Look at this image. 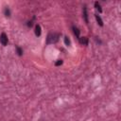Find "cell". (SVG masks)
Here are the masks:
<instances>
[{"label":"cell","mask_w":121,"mask_h":121,"mask_svg":"<svg viewBox=\"0 0 121 121\" xmlns=\"http://www.w3.org/2000/svg\"><path fill=\"white\" fill-rule=\"evenodd\" d=\"M72 29H73V31H74V34L76 35L77 39L79 40V38L81 37V36H80V34H81V30H80V29H79V28H78L76 26H73V27H72Z\"/></svg>","instance_id":"obj_6"},{"label":"cell","mask_w":121,"mask_h":121,"mask_svg":"<svg viewBox=\"0 0 121 121\" xmlns=\"http://www.w3.org/2000/svg\"><path fill=\"white\" fill-rule=\"evenodd\" d=\"M4 14H5V16L6 17H11V14H12V12H11V10L7 7V8H5V10H4Z\"/></svg>","instance_id":"obj_8"},{"label":"cell","mask_w":121,"mask_h":121,"mask_svg":"<svg viewBox=\"0 0 121 121\" xmlns=\"http://www.w3.org/2000/svg\"><path fill=\"white\" fill-rule=\"evenodd\" d=\"M33 20H35V16H33V19H32L31 21H28V22L27 23V26H28V28H31V27L33 26Z\"/></svg>","instance_id":"obj_12"},{"label":"cell","mask_w":121,"mask_h":121,"mask_svg":"<svg viewBox=\"0 0 121 121\" xmlns=\"http://www.w3.org/2000/svg\"><path fill=\"white\" fill-rule=\"evenodd\" d=\"M60 33H55V32H51L47 35V38H46V44H55L59 41V38H60Z\"/></svg>","instance_id":"obj_1"},{"label":"cell","mask_w":121,"mask_h":121,"mask_svg":"<svg viewBox=\"0 0 121 121\" xmlns=\"http://www.w3.org/2000/svg\"><path fill=\"white\" fill-rule=\"evenodd\" d=\"M35 35L37 36V37H39V36H41V34H42V28H41V26L39 25V24H37L36 26H35Z\"/></svg>","instance_id":"obj_5"},{"label":"cell","mask_w":121,"mask_h":121,"mask_svg":"<svg viewBox=\"0 0 121 121\" xmlns=\"http://www.w3.org/2000/svg\"><path fill=\"white\" fill-rule=\"evenodd\" d=\"M95 17H96V20H97V24H98L100 27H103V26H104V24H103V21H102V19L100 18V16H98L97 14H96V15H95Z\"/></svg>","instance_id":"obj_7"},{"label":"cell","mask_w":121,"mask_h":121,"mask_svg":"<svg viewBox=\"0 0 121 121\" xmlns=\"http://www.w3.org/2000/svg\"><path fill=\"white\" fill-rule=\"evenodd\" d=\"M65 45H67V46H70V45H71V41H70V39H69L67 36L65 37Z\"/></svg>","instance_id":"obj_10"},{"label":"cell","mask_w":121,"mask_h":121,"mask_svg":"<svg viewBox=\"0 0 121 121\" xmlns=\"http://www.w3.org/2000/svg\"><path fill=\"white\" fill-rule=\"evenodd\" d=\"M0 43L2 44L3 46H6V45L8 44V43H9L8 36H7V34H6L5 32L1 33V35H0Z\"/></svg>","instance_id":"obj_2"},{"label":"cell","mask_w":121,"mask_h":121,"mask_svg":"<svg viewBox=\"0 0 121 121\" xmlns=\"http://www.w3.org/2000/svg\"><path fill=\"white\" fill-rule=\"evenodd\" d=\"M82 14H83L82 16H83V19H84L85 23L88 24V23H89V19H88V12H87V7H86V5L83 6V9H82Z\"/></svg>","instance_id":"obj_3"},{"label":"cell","mask_w":121,"mask_h":121,"mask_svg":"<svg viewBox=\"0 0 121 121\" xmlns=\"http://www.w3.org/2000/svg\"><path fill=\"white\" fill-rule=\"evenodd\" d=\"M16 52H17L18 56H22L23 55V49L18 45H16Z\"/></svg>","instance_id":"obj_11"},{"label":"cell","mask_w":121,"mask_h":121,"mask_svg":"<svg viewBox=\"0 0 121 121\" xmlns=\"http://www.w3.org/2000/svg\"><path fill=\"white\" fill-rule=\"evenodd\" d=\"M79 42L81 44H83V45H88V43H89V40L87 37H80L79 38Z\"/></svg>","instance_id":"obj_4"},{"label":"cell","mask_w":121,"mask_h":121,"mask_svg":"<svg viewBox=\"0 0 121 121\" xmlns=\"http://www.w3.org/2000/svg\"><path fill=\"white\" fill-rule=\"evenodd\" d=\"M63 60H58L57 62L55 63V66H60V65H63Z\"/></svg>","instance_id":"obj_13"},{"label":"cell","mask_w":121,"mask_h":121,"mask_svg":"<svg viewBox=\"0 0 121 121\" xmlns=\"http://www.w3.org/2000/svg\"><path fill=\"white\" fill-rule=\"evenodd\" d=\"M95 8L98 11V12L99 13H101L102 12V9H101V6H100V4L98 3V2H95Z\"/></svg>","instance_id":"obj_9"}]
</instances>
